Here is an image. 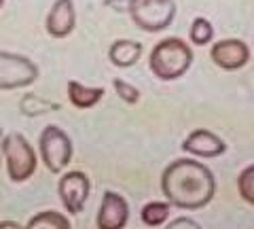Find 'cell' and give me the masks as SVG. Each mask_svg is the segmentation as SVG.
Instances as JSON below:
<instances>
[{"mask_svg": "<svg viewBox=\"0 0 254 229\" xmlns=\"http://www.w3.org/2000/svg\"><path fill=\"white\" fill-rule=\"evenodd\" d=\"M23 227L26 229H72L68 217L64 215V212H58V210L36 212L34 217H30V221Z\"/></svg>", "mask_w": 254, "mask_h": 229, "instance_id": "obj_14", "label": "cell"}, {"mask_svg": "<svg viewBox=\"0 0 254 229\" xmlns=\"http://www.w3.org/2000/svg\"><path fill=\"white\" fill-rule=\"evenodd\" d=\"M68 102L74 108H93L104 98V87H87L78 81H68Z\"/></svg>", "mask_w": 254, "mask_h": 229, "instance_id": "obj_13", "label": "cell"}, {"mask_svg": "<svg viewBox=\"0 0 254 229\" xmlns=\"http://www.w3.org/2000/svg\"><path fill=\"white\" fill-rule=\"evenodd\" d=\"M193 60L195 55L190 45L178 36H170L153 47L148 55V68L159 81H176L189 73Z\"/></svg>", "mask_w": 254, "mask_h": 229, "instance_id": "obj_2", "label": "cell"}, {"mask_svg": "<svg viewBox=\"0 0 254 229\" xmlns=\"http://www.w3.org/2000/svg\"><path fill=\"white\" fill-rule=\"evenodd\" d=\"M165 229H203V227L190 217H178V219L170 221V223L165 225Z\"/></svg>", "mask_w": 254, "mask_h": 229, "instance_id": "obj_20", "label": "cell"}, {"mask_svg": "<svg viewBox=\"0 0 254 229\" xmlns=\"http://www.w3.org/2000/svg\"><path fill=\"white\" fill-rule=\"evenodd\" d=\"M113 87H115V93L119 96V100H123L125 104H138L140 102V89L136 87V85H131V83H127L123 81V78H113Z\"/></svg>", "mask_w": 254, "mask_h": 229, "instance_id": "obj_19", "label": "cell"}, {"mask_svg": "<svg viewBox=\"0 0 254 229\" xmlns=\"http://www.w3.org/2000/svg\"><path fill=\"white\" fill-rule=\"evenodd\" d=\"M2 157L6 163V172L13 183H26L34 176L38 155L34 153V147L28 142V138L19 132L6 134L2 140Z\"/></svg>", "mask_w": 254, "mask_h": 229, "instance_id": "obj_4", "label": "cell"}, {"mask_svg": "<svg viewBox=\"0 0 254 229\" xmlns=\"http://www.w3.org/2000/svg\"><path fill=\"white\" fill-rule=\"evenodd\" d=\"M0 229H26V227L15 223V221H0Z\"/></svg>", "mask_w": 254, "mask_h": 229, "instance_id": "obj_21", "label": "cell"}, {"mask_svg": "<svg viewBox=\"0 0 254 229\" xmlns=\"http://www.w3.org/2000/svg\"><path fill=\"white\" fill-rule=\"evenodd\" d=\"M250 47L240 38H222V41L214 43L210 49V58L220 70L233 73L240 70L250 62Z\"/></svg>", "mask_w": 254, "mask_h": 229, "instance_id": "obj_8", "label": "cell"}, {"mask_svg": "<svg viewBox=\"0 0 254 229\" xmlns=\"http://www.w3.org/2000/svg\"><path fill=\"white\" fill-rule=\"evenodd\" d=\"M41 76V70L26 55L0 51V91L30 87Z\"/></svg>", "mask_w": 254, "mask_h": 229, "instance_id": "obj_6", "label": "cell"}, {"mask_svg": "<svg viewBox=\"0 0 254 229\" xmlns=\"http://www.w3.org/2000/svg\"><path fill=\"white\" fill-rule=\"evenodd\" d=\"M142 51H144L142 43L131 38H119L108 47V60L115 68H131L140 62Z\"/></svg>", "mask_w": 254, "mask_h": 229, "instance_id": "obj_12", "label": "cell"}, {"mask_svg": "<svg viewBox=\"0 0 254 229\" xmlns=\"http://www.w3.org/2000/svg\"><path fill=\"white\" fill-rule=\"evenodd\" d=\"M161 193L174 208L201 210L216 195V176L203 161L180 157L165 165L161 174Z\"/></svg>", "mask_w": 254, "mask_h": 229, "instance_id": "obj_1", "label": "cell"}, {"mask_svg": "<svg viewBox=\"0 0 254 229\" xmlns=\"http://www.w3.org/2000/svg\"><path fill=\"white\" fill-rule=\"evenodd\" d=\"M38 155L51 174H62L72 161V140L58 125H47L38 136Z\"/></svg>", "mask_w": 254, "mask_h": 229, "instance_id": "obj_5", "label": "cell"}, {"mask_svg": "<svg viewBox=\"0 0 254 229\" xmlns=\"http://www.w3.org/2000/svg\"><path fill=\"white\" fill-rule=\"evenodd\" d=\"M182 151L193 155V157H203V159H212V157H220L227 151V142L222 140L218 134L212 130H193L189 136L182 140Z\"/></svg>", "mask_w": 254, "mask_h": 229, "instance_id": "obj_10", "label": "cell"}, {"mask_svg": "<svg viewBox=\"0 0 254 229\" xmlns=\"http://www.w3.org/2000/svg\"><path fill=\"white\" fill-rule=\"evenodd\" d=\"M62 106L58 102H51V100H45L36 93H26L19 102V113L26 115V117H41V115H47V113H55L60 110Z\"/></svg>", "mask_w": 254, "mask_h": 229, "instance_id": "obj_15", "label": "cell"}, {"mask_svg": "<svg viewBox=\"0 0 254 229\" xmlns=\"http://www.w3.org/2000/svg\"><path fill=\"white\" fill-rule=\"evenodd\" d=\"M2 140H4V132H2V128H0V163H2Z\"/></svg>", "mask_w": 254, "mask_h": 229, "instance_id": "obj_22", "label": "cell"}, {"mask_svg": "<svg viewBox=\"0 0 254 229\" xmlns=\"http://www.w3.org/2000/svg\"><path fill=\"white\" fill-rule=\"evenodd\" d=\"M2 4H4V0H0V9H2Z\"/></svg>", "mask_w": 254, "mask_h": 229, "instance_id": "obj_23", "label": "cell"}, {"mask_svg": "<svg viewBox=\"0 0 254 229\" xmlns=\"http://www.w3.org/2000/svg\"><path fill=\"white\" fill-rule=\"evenodd\" d=\"M176 0H127L133 26L150 34L168 30L176 19Z\"/></svg>", "mask_w": 254, "mask_h": 229, "instance_id": "obj_3", "label": "cell"}, {"mask_svg": "<svg viewBox=\"0 0 254 229\" xmlns=\"http://www.w3.org/2000/svg\"><path fill=\"white\" fill-rule=\"evenodd\" d=\"M170 210H172V204L165 200V202H148L142 206L140 210V219L142 223L148 225V227H159V225H165L170 221Z\"/></svg>", "mask_w": 254, "mask_h": 229, "instance_id": "obj_16", "label": "cell"}, {"mask_svg": "<svg viewBox=\"0 0 254 229\" xmlns=\"http://www.w3.org/2000/svg\"><path fill=\"white\" fill-rule=\"evenodd\" d=\"M129 221V204L117 191H104L95 215V227L98 229H125Z\"/></svg>", "mask_w": 254, "mask_h": 229, "instance_id": "obj_9", "label": "cell"}, {"mask_svg": "<svg viewBox=\"0 0 254 229\" xmlns=\"http://www.w3.org/2000/svg\"><path fill=\"white\" fill-rule=\"evenodd\" d=\"M58 193L62 206L68 210V215H78V212H83L87 200H89L91 180L81 170H70L60 176Z\"/></svg>", "mask_w": 254, "mask_h": 229, "instance_id": "obj_7", "label": "cell"}, {"mask_svg": "<svg viewBox=\"0 0 254 229\" xmlns=\"http://www.w3.org/2000/svg\"><path fill=\"white\" fill-rule=\"evenodd\" d=\"M76 26V9L72 0H55L47 13V34L51 38H66Z\"/></svg>", "mask_w": 254, "mask_h": 229, "instance_id": "obj_11", "label": "cell"}, {"mask_svg": "<svg viewBox=\"0 0 254 229\" xmlns=\"http://www.w3.org/2000/svg\"><path fill=\"white\" fill-rule=\"evenodd\" d=\"M237 191H240V197L254 206V163H250L248 168H244L237 176Z\"/></svg>", "mask_w": 254, "mask_h": 229, "instance_id": "obj_18", "label": "cell"}, {"mask_svg": "<svg viewBox=\"0 0 254 229\" xmlns=\"http://www.w3.org/2000/svg\"><path fill=\"white\" fill-rule=\"evenodd\" d=\"M189 38H190V43H193L195 47L210 45L212 38H214V26L210 23V19L195 17L193 23H190V28H189Z\"/></svg>", "mask_w": 254, "mask_h": 229, "instance_id": "obj_17", "label": "cell"}]
</instances>
